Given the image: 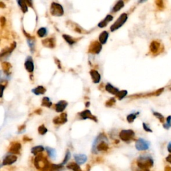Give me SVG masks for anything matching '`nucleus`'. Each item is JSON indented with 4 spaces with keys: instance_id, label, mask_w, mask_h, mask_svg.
Wrapping results in <instances>:
<instances>
[{
    "instance_id": "nucleus-6",
    "label": "nucleus",
    "mask_w": 171,
    "mask_h": 171,
    "mask_svg": "<svg viewBox=\"0 0 171 171\" xmlns=\"http://www.w3.org/2000/svg\"><path fill=\"white\" fill-rule=\"evenodd\" d=\"M135 132L132 130H123L120 132L119 136L122 140L124 142H129L135 137Z\"/></svg>"
},
{
    "instance_id": "nucleus-15",
    "label": "nucleus",
    "mask_w": 171,
    "mask_h": 171,
    "mask_svg": "<svg viewBox=\"0 0 171 171\" xmlns=\"http://www.w3.org/2000/svg\"><path fill=\"white\" fill-rule=\"evenodd\" d=\"M74 159L76 162V163H77L78 165H83V164H84L88 160L86 155H85V154H74Z\"/></svg>"
},
{
    "instance_id": "nucleus-43",
    "label": "nucleus",
    "mask_w": 171,
    "mask_h": 171,
    "mask_svg": "<svg viewBox=\"0 0 171 171\" xmlns=\"http://www.w3.org/2000/svg\"><path fill=\"white\" fill-rule=\"evenodd\" d=\"M142 126H143V128L144 130L146 132H152V130H151V128L147 125V124L145 123V122H143L142 123Z\"/></svg>"
},
{
    "instance_id": "nucleus-29",
    "label": "nucleus",
    "mask_w": 171,
    "mask_h": 171,
    "mask_svg": "<svg viewBox=\"0 0 171 171\" xmlns=\"http://www.w3.org/2000/svg\"><path fill=\"white\" fill-rule=\"evenodd\" d=\"M46 151H47L48 155L52 158H54L56 156V151L54 149L50 147H46Z\"/></svg>"
},
{
    "instance_id": "nucleus-40",
    "label": "nucleus",
    "mask_w": 171,
    "mask_h": 171,
    "mask_svg": "<svg viewBox=\"0 0 171 171\" xmlns=\"http://www.w3.org/2000/svg\"><path fill=\"white\" fill-rule=\"evenodd\" d=\"M71 157V154H70V152L69 151H66V156H65V158H64V161L62 162V165H65V164H66L67 163H68V160H70Z\"/></svg>"
},
{
    "instance_id": "nucleus-32",
    "label": "nucleus",
    "mask_w": 171,
    "mask_h": 171,
    "mask_svg": "<svg viewBox=\"0 0 171 171\" xmlns=\"http://www.w3.org/2000/svg\"><path fill=\"white\" fill-rule=\"evenodd\" d=\"M52 105V102L50 101V98H48V97H44L42 100V102H41V106H46V107L50 108Z\"/></svg>"
},
{
    "instance_id": "nucleus-37",
    "label": "nucleus",
    "mask_w": 171,
    "mask_h": 171,
    "mask_svg": "<svg viewBox=\"0 0 171 171\" xmlns=\"http://www.w3.org/2000/svg\"><path fill=\"white\" fill-rule=\"evenodd\" d=\"M127 94H128V92H127L126 90H121V91H119L118 93L116 94V96L119 100H122V99L125 98V96L127 95Z\"/></svg>"
},
{
    "instance_id": "nucleus-14",
    "label": "nucleus",
    "mask_w": 171,
    "mask_h": 171,
    "mask_svg": "<svg viewBox=\"0 0 171 171\" xmlns=\"http://www.w3.org/2000/svg\"><path fill=\"white\" fill-rule=\"evenodd\" d=\"M68 115L66 113H62V114L59 117H55L53 120V122L55 124H64L68 121Z\"/></svg>"
},
{
    "instance_id": "nucleus-21",
    "label": "nucleus",
    "mask_w": 171,
    "mask_h": 171,
    "mask_svg": "<svg viewBox=\"0 0 171 171\" xmlns=\"http://www.w3.org/2000/svg\"><path fill=\"white\" fill-rule=\"evenodd\" d=\"M112 20H113L112 15H107L104 19L102 21H101V22L99 23L98 26L101 27V28H102V27H105L106 25L108 24V23H110Z\"/></svg>"
},
{
    "instance_id": "nucleus-38",
    "label": "nucleus",
    "mask_w": 171,
    "mask_h": 171,
    "mask_svg": "<svg viewBox=\"0 0 171 171\" xmlns=\"http://www.w3.org/2000/svg\"><path fill=\"white\" fill-rule=\"evenodd\" d=\"M47 132H48V129L46 128V127H45L44 125H41L38 128V132L41 135H46V134L47 133Z\"/></svg>"
},
{
    "instance_id": "nucleus-11",
    "label": "nucleus",
    "mask_w": 171,
    "mask_h": 171,
    "mask_svg": "<svg viewBox=\"0 0 171 171\" xmlns=\"http://www.w3.org/2000/svg\"><path fill=\"white\" fill-rule=\"evenodd\" d=\"M79 116H80V118L82 119H91L92 121L97 122L98 121V120H97L96 117L95 116H94V115L92 114L91 112L88 110H86L84 111H83V112H81L79 113Z\"/></svg>"
},
{
    "instance_id": "nucleus-49",
    "label": "nucleus",
    "mask_w": 171,
    "mask_h": 171,
    "mask_svg": "<svg viewBox=\"0 0 171 171\" xmlns=\"http://www.w3.org/2000/svg\"><path fill=\"white\" fill-rule=\"evenodd\" d=\"M0 8H6V5L3 3V2H1V1H0Z\"/></svg>"
},
{
    "instance_id": "nucleus-46",
    "label": "nucleus",
    "mask_w": 171,
    "mask_h": 171,
    "mask_svg": "<svg viewBox=\"0 0 171 171\" xmlns=\"http://www.w3.org/2000/svg\"><path fill=\"white\" fill-rule=\"evenodd\" d=\"M156 4L158 7H160V8H164V4H163V1H158L156 2Z\"/></svg>"
},
{
    "instance_id": "nucleus-27",
    "label": "nucleus",
    "mask_w": 171,
    "mask_h": 171,
    "mask_svg": "<svg viewBox=\"0 0 171 171\" xmlns=\"http://www.w3.org/2000/svg\"><path fill=\"white\" fill-rule=\"evenodd\" d=\"M67 168L69 169L72 170L73 171H82L81 170L80 166L78 165L77 163H71L67 165Z\"/></svg>"
},
{
    "instance_id": "nucleus-2",
    "label": "nucleus",
    "mask_w": 171,
    "mask_h": 171,
    "mask_svg": "<svg viewBox=\"0 0 171 171\" xmlns=\"http://www.w3.org/2000/svg\"><path fill=\"white\" fill-rule=\"evenodd\" d=\"M34 165L37 169L42 171H49L51 165L47 158L41 154L36 156L34 160Z\"/></svg>"
},
{
    "instance_id": "nucleus-22",
    "label": "nucleus",
    "mask_w": 171,
    "mask_h": 171,
    "mask_svg": "<svg viewBox=\"0 0 171 171\" xmlns=\"http://www.w3.org/2000/svg\"><path fill=\"white\" fill-rule=\"evenodd\" d=\"M108 36H109V34L108 32L104 31L102 32L99 36V41L101 44H105L108 40Z\"/></svg>"
},
{
    "instance_id": "nucleus-5",
    "label": "nucleus",
    "mask_w": 171,
    "mask_h": 171,
    "mask_svg": "<svg viewBox=\"0 0 171 171\" xmlns=\"http://www.w3.org/2000/svg\"><path fill=\"white\" fill-rule=\"evenodd\" d=\"M50 12L52 15L60 17V16L64 15V11L63 7L60 4L53 2L50 7Z\"/></svg>"
},
{
    "instance_id": "nucleus-47",
    "label": "nucleus",
    "mask_w": 171,
    "mask_h": 171,
    "mask_svg": "<svg viewBox=\"0 0 171 171\" xmlns=\"http://www.w3.org/2000/svg\"><path fill=\"white\" fill-rule=\"evenodd\" d=\"M166 161L171 164V154H170V155H168L167 157H166Z\"/></svg>"
},
{
    "instance_id": "nucleus-20",
    "label": "nucleus",
    "mask_w": 171,
    "mask_h": 171,
    "mask_svg": "<svg viewBox=\"0 0 171 171\" xmlns=\"http://www.w3.org/2000/svg\"><path fill=\"white\" fill-rule=\"evenodd\" d=\"M105 88L106 90V91L109 92V93L113 94V95H116V94L119 92V90L117 88L114 87V86H112L110 83H108L106 85Z\"/></svg>"
},
{
    "instance_id": "nucleus-45",
    "label": "nucleus",
    "mask_w": 171,
    "mask_h": 171,
    "mask_svg": "<svg viewBox=\"0 0 171 171\" xmlns=\"http://www.w3.org/2000/svg\"><path fill=\"white\" fill-rule=\"evenodd\" d=\"M0 22H1V26H4V25L6 24V19L4 17H1L0 18Z\"/></svg>"
},
{
    "instance_id": "nucleus-28",
    "label": "nucleus",
    "mask_w": 171,
    "mask_h": 171,
    "mask_svg": "<svg viewBox=\"0 0 171 171\" xmlns=\"http://www.w3.org/2000/svg\"><path fill=\"white\" fill-rule=\"evenodd\" d=\"M64 165H54V164H51L49 171H61L63 170Z\"/></svg>"
},
{
    "instance_id": "nucleus-51",
    "label": "nucleus",
    "mask_w": 171,
    "mask_h": 171,
    "mask_svg": "<svg viewBox=\"0 0 171 171\" xmlns=\"http://www.w3.org/2000/svg\"><path fill=\"white\" fill-rule=\"evenodd\" d=\"M140 171H149V170H140Z\"/></svg>"
},
{
    "instance_id": "nucleus-3",
    "label": "nucleus",
    "mask_w": 171,
    "mask_h": 171,
    "mask_svg": "<svg viewBox=\"0 0 171 171\" xmlns=\"http://www.w3.org/2000/svg\"><path fill=\"white\" fill-rule=\"evenodd\" d=\"M153 164L154 160L151 156L141 155L138 158L137 165L141 170H149Z\"/></svg>"
},
{
    "instance_id": "nucleus-7",
    "label": "nucleus",
    "mask_w": 171,
    "mask_h": 171,
    "mask_svg": "<svg viewBox=\"0 0 171 171\" xmlns=\"http://www.w3.org/2000/svg\"><path fill=\"white\" fill-rule=\"evenodd\" d=\"M150 50H151V52L152 54L156 55L163 52L164 48L160 41H158V40H154L151 42V46H150Z\"/></svg>"
},
{
    "instance_id": "nucleus-26",
    "label": "nucleus",
    "mask_w": 171,
    "mask_h": 171,
    "mask_svg": "<svg viewBox=\"0 0 171 171\" xmlns=\"http://www.w3.org/2000/svg\"><path fill=\"white\" fill-rule=\"evenodd\" d=\"M43 151H44V148L42 146H36L32 148L31 152L32 154H34V155H38V154L41 153V152H43Z\"/></svg>"
},
{
    "instance_id": "nucleus-41",
    "label": "nucleus",
    "mask_w": 171,
    "mask_h": 171,
    "mask_svg": "<svg viewBox=\"0 0 171 171\" xmlns=\"http://www.w3.org/2000/svg\"><path fill=\"white\" fill-rule=\"evenodd\" d=\"M8 76H9L6 75L3 71L0 70V82H3L4 80H8Z\"/></svg>"
},
{
    "instance_id": "nucleus-16",
    "label": "nucleus",
    "mask_w": 171,
    "mask_h": 171,
    "mask_svg": "<svg viewBox=\"0 0 171 171\" xmlns=\"http://www.w3.org/2000/svg\"><path fill=\"white\" fill-rule=\"evenodd\" d=\"M43 46L49 48H54L55 46V40L54 38H46L42 41Z\"/></svg>"
},
{
    "instance_id": "nucleus-1",
    "label": "nucleus",
    "mask_w": 171,
    "mask_h": 171,
    "mask_svg": "<svg viewBox=\"0 0 171 171\" xmlns=\"http://www.w3.org/2000/svg\"><path fill=\"white\" fill-rule=\"evenodd\" d=\"M108 149V140L104 134L101 133L97 136L92 145V153L97 154L99 152L106 151Z\"/></svg>"
},
{
    "instance_id": "nucleus-39",
    "label": "nucleus",
    "mask_w": 171,
    "mask_h": 171,
    "mask_svg": "<svg viewBox=\"0 0 171 171\" xmlns=\"http://www.w3.org/2000/svg\"><path fill=\"white\" fill-rule=\"evenodd\" d=\"M164 128L165 129H169L171 127V116H168L166 118V123L163 124Z\"/></svg>"
},
{
    "instance_id": "nucleus-24",
    "label": "nucleus",
    "mask_w": 171,
    "mask_h": 171,
    "mask_svg": "<svg viewBox=\"0 0 171 171\" xmlns=\"http://www.w3.org/2000/svg\"><path fill=\"white\" fill-rule=\"evenodd\" d=\"M2 68H3V71L4 73L6 74V75L8 76H10V70H11V65L10 63H8V62H4L3 64H2Z\"/></svg>"
},
{
    "instance_id": "nucleus-8",
    "label": "nucleus",
    "mask_w": 171,
    "mask_h": 171,
    "mask_svg": "<svg viewBox=\"0 0 171 171\" xmlns=\"http://www.w3.org/2000/svg\"><path fill=\"white\" fill-rule=\"evenodd\" d=\"M135 147L139 151H146L150 147V142L149 141L143 139V138H139V139L136 140Z\"/></svg>"
},
{
    "instance_id": "nucleus-23",
    "label": "nucleus",
    "mask_w": 171,
    "mask_h": 171,
    "mask_svg": "<svg viewBox=\"0 0 171 171\" xmlns=\"http://www.w3.org/2000/svg\"><path fill=\"white\" fill-rule=\"evenodd\" d=\"M46 91V88L43 86H38L36 88L32 90V92L34 94H36V95H41V94H44Z\"/></svg>"
},
{
    "instance_id": "nucleus-13",
    "label": "nucleus",
    "mask_w": 171,
    "mask_h": 171,
    "mask_svg": "<svg viewBox=\"0 0 171 171\" xmlns=\"http://www.w3.org/2000/svg\"><path fill=\"white\" fill-rule=\"evenodd\" d=\"M16 161H17V156H15L14 154H11V155H8L5 157V158L3 160L2 165L6 166L12 165L13 163H15Z\"/></svg>"
},
{
    "instance_id": "nucleus-19",
    "label": "nucleus",
    "mask_w": 171,
    "mask_h": 171,
    "mask_svg": "<svg viewBox=\"0 0 171 171\" xmlns=\"http://www.w3.org/2000/svg\"><path fill=\"white\" fill-rule=\"evenodd\" d=\"M67 106H68V102L66 101H60L55 104V110L57 112H62L66 109Z\"/></svg>"
},
{
    "instance_id": "nucleus-25",
    "label": "nucleus",
    "mask_w": 171,
    "mask_h": 171,
    "mask_svg": "<svg viewBox=\"0 0 171 171\" xmlns=\"http://www.w3.org/2000/svg\"><path fill=\"white\" fill-rule=\"evenodd\" d=\"M124 6V1H122V0L118 1L116 4H115L114 6L113 7V8L112 9V12H117V11L121 10Z\"/></svg>"
},
{
    "instance_id": "nucleus-31",
    "label": "nucleus",
    "mask_w": 171,
    "mask_h": 171,
    "mask_svg": "<svg viewBox=\"0 0 171 171\" xmlns=\"http://www.w3.org/2000/svg\"><path fill=\"white\" fill-rule=\"evenodd\" d=\"M18 5L20 6L21 10L24 13H26L27 10H28V8H27V5L26 4V2L24 1H18Z\"/></svg>"
},
{
    "instance_id": "nucleus-9",
    "label": "nucleus",
    "mask_w": 171,
    "mask_h": 171,
    "mask_svg": "<svg viewBox=\"0 0 171 171\" xmlns=\"http://www.w3.org/2000/svg\"><path fill=\"white\" fill-rule=\"evenodd\" d=\"M102 48V44L99 41H93V42H92L90 46L88 52L94 54H98L101 52Z\"/></svg>"
},
{
    "instance_id": "nucleus-42",
    "label": "nucleus",
    "mask_w": 171,
    "mask_h": 171,
    "mask_svg": "<svg viewBox=\"0 0 171 171\" xmlns=\"http://www.w3.org/2000/svg\"><path fill=\"white\" fill-rule=\"evenodd\" d=\"M115 102H116V100L114 98H110L109 100H108L107 102H106V106H109V107H110V106H113L115 104Z\"/></svg>"
},
{
    "instance_id": "nucleus-35",
    "label": "nucleus",
    "mask_w": 171,
    "mask_h": 171,
    "mask_svg": "<svg viewBox=\"0 0 171 171\" xmlns=\"http://www.w3.org/2000/svg\"><path fill=\"white\" fill-rule=\"evenodd\" d=\"M27 43H28V46L31 52H34V50H35V41H34V39H27Z\"/></svg>"
},
{
    "instance_id": "nucleus-10",
    "label": "nucleus",
    "mask_w": 171,
    "mask_h": 171,
    "mask_svg": "<svg viewBox=\"0 0 171 171\" xmlns=\"http://www.w3.org/2000/svg\"><path fill=\"white\" fill-rule=\"evenodd\" d=\"M16 47V43L13 42L12 44L11 45L10 48H7L6 49L1 51V52H0V60L1 58H4V57H7L9 56L13 50H15Z\"/></svg>"
},
{
    "instance_id": "nucleus-30",
    "label": "nucleus",
    "mask_w": 171,
    "mask_h": 171,
    "mask_svg": "<svg viewBox=\"0 0 171 171\" xmlns=\"http://www.w3.org/2000/svg\"><path fill=\"white\" fill-rule=\"evenodd\" d=\"M63 38H64V40H66V42L68 43L69 45L72 46V45H74L76 43V40H74V39L71 38V37L69 35H66V34H64V35H63Z\"/></svg>"
},
{
    "instance_id": "nucleus-12",
    "label": "nucleus",
    "mask_w": 171,
    "mask_h": 171,
    "mask_svg": "<svg viewBox=\"0 0 171 171\" xmlns=\"http://www.w3.org/2000/svg\"><path fill=\"white\" fill-rule=\"evenodd\" d=\"M25 68L26 69V70L29 73H32L34 71V64L33 60L31 56H28L27 57L26 60L25 62Z\"/></svg>"
},
{
    "instance_id": "nucleus-36",
    "label": "nucleus",
    "mask_w": 171,
    "mask_h": 171,
    "mask_svg": "<svg viewBox=\"0 0 171 171\" xmlns=\"http://www.w3.org/2000/svg\"><path fill=\"white\" fill-rule=\"evenodd\" d=\"M153 114H154V116H155V117H156L157 118H158L159 121H160V122H162V123H164L165 124V117H164L163 115H162L160 113H159V112H155V111H153Z\"/></svg>"
},
{
    "instance_id": "nucleus-33",
    "label": "nucleus",
    "mask_w": 171,
    "mask_h": 171,
    "mask_svg": "<svg viewBox=\"0 0 171 171\" xmlns=\"http://www.w3.org/2000/svg\"><path fill=\"white\" fill-rule=\"evenodd\" d=\"M37 34H38V36L40 37V38H43L45 37L48 34L47 29L46 27H41L37 32Z\"/></svg>"
},
{
    "instance_id": "nucleus-44",
    "label": "nucleus",
    "mask_w": 171,
    "mask_h": 171,
    "mask_svg": "<svg viewBox=\"0 0 171 171\" xmlns=\"http://www.w3.org/2000/svg\"><path fill=\"white\" fill-rule=\"evenodd\" d=\"M5 88H6V86L4 85L0 84V98H1V97L3 96L4 91V90H5Z\"/></svg>"
},
{
    "instance_id": "nucleus-18",
    "label": "nucleus",
    "mask_w": 171,
    "mask_h": 171,
    "mask_svg": "<svg viewBox=\"0 0 171 171\" xmlns=\"http://www.w3.org/2000/svg\"><path fill=\"white\" fill-rule=\"evenodd\" d=\"M90 74L92 81H93L94 83H95V84H98V83L100 82L101 76L98 71H96L95 70H92L90 71Z\"/></svg>"
},
{
    "instance_id": "nucleus-4",
    "label": "nucleus",
    "mask_w": 171,
    "mask_h": 171,
    "mask_svg": "<svg viewBox=\"0 0 171 171\" xmlns=\"http://www.w3.org/2000/svg\"><path fill=\"white\" fill-rule=\"evenodd\" d=\"M127 20H128V15H127L126 13H122L121 16H120L116 22H114V24L111 25L110 27L111 32H114L116 31V29H119L120 27H121L122 25L125 24Z\"/></svg>"
},
{
    "instance_id": "nucleus-50",
    "label": "nucleus",
    "mask_w": 171,
    "mask_h": 171,
    "mask_svg": "<svg viewBox=\"0 0 171 171\" xmlns=\"http://www.w3.org/2000/svg\"><path fill=\"white\" fill-rule=\"evenodd\" d=\"M165 171H171V168L170 167H168V166H167V167L165 168Z\"/></svg>"
},
{
    "instance_id": "nucleus-17",
    "label": "nucleus",
    "mask_w": 171,
    "mask_h": 171,
    "mask_svg": "<svg viewBox=\"0 0 171 171\" xmlns=\"http://www.w3.org/2000/svg\"><path fill=\"white\" fill-rule=\"evenodd\" d=\"M21 148H22V146H21L20 143L17 142H13L11 144L10 148V152L13 154H19Z\"/></svg>"
},
{
    "instance_id": "nucleus-48",
    "label": "nucleus",
    "mask_w": 171,
    "mask_h": 171,
    "mask_svg": "<svg viewBox=\"0 0 171 171\" xmlns=\"http://www.w3.org/2000/svg\"><path fill=\"white\" fill-rule=\"evenodd\" d=\"M168 151L171 153V142H169V144H168V147H167Z\"/></svg>"
},
{
    "instance_id": "nucleus-34",
    "label": "nucleus",
    "mask_w": 171,
    "mask_h": 171,
    "mask_svg": "<svg viewBox=\"0 0 171 171\" xmlns=\"http://www.w3.org/2000/svg\"><path fill=\"white\" fill-rule=\"evenodd\" d=\"M140 112H137V113H131L129 115H128L127 116V121H128L129 123H132L135 121V120L136 118V116H137L138 114H139Z\"/></svg>"
}]
</instances>
